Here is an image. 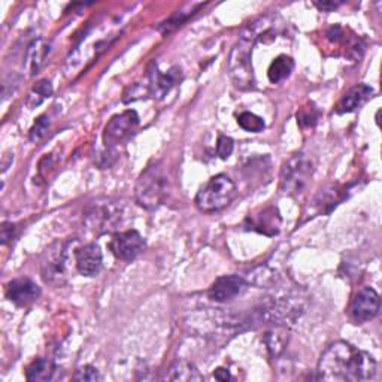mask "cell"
<instances>
[{
    "label": "cell",
    "instance_id": "obj_1",
    "mask_svg": "<svg viewBox=\"0 0 382 382\" xmlns=\"http://www.w3.org/2000/svg\"><path fill=\"white\" fill-rule=\"evenodd\" d=\"M317 373L328 382H364L375 376L376 361L354 345L338 341L321 354Z\"/></svg>",
    "mask_w": 382,
    "mask_h": 382
},
{
    "label": "cell",
    "instance_id": "obj_2",
    "mask_svg": "<svg viewBox=\"0 0 382 382\" xmlns=\"http://www.w3.org/2000/svg\"><path fill=\"white\" fill-rule=\"evenodd\" d=\"M135 194L136 202L148 211H154L164 203L169 194V178L160 161L149 164L141 174Z\"/></svg>",
    "mask_w": 382,
    "mask_h": 382
},
{
    "label": "cell",
    "instance_id": "obj_3",
    "mask_svg": "<svg viewBox=\"0 0 382 382\" xmlns=\"http://www.w3.org/2000/svg\"><path fill=\"white\" fill-rule=\"evenodd\" d=\"M257 42L254 31L246 27L233 46L228 57V74L235 86L241 90H250L254 87V71H253V46Z\"/></svg>",
    "mask_w": 382,
    "mask_h": 382
},
{
    "label": "cell",
    "instance_id": "obj_4",
    "mask_svg": "<svg viewBox=\"0 0 382 382\" xmlns=\"http://www.w3.org/2000/svg\"><path fill=\"white\" fill-rule=\"evenodd\" d=\"M236 196V186L227 175H215L198 190L194 203L202 212H217L228 206Z\"/></svg>",
    "mask_w": 382,
    "mask_h": 382
},
{
    "label": "cell",
    "instance_id": "obj_5",
    "mask_svg": "<svg viewBox=\"0 0 382 382\" xmlns=\"http://www.w3.org/2000/svg\"><path fill=\"white\" fill-rule=\"evenodd\" d=\"M312 172V161L305 154H294L281 169V191L287 196H298L303 193Z\"/></svg>",
    "mask_w": 382,
    "mask_h": 382
},
{
    "label": "cell",
    "instance_id": "obj_6",
    "mask_svg": "<svg viewBox=\"0 0 382 382\" xmlns=\"http://www.w3.org/2000/svg\"><path fill=\"white\" fill-rule=\"evenodd\" d=\"M123 221V208L112 201L94 202L86 213L87 226L97 233H109L117 230Z\"/></svg>",
    "mask_w": 382,
    "mask_h": 382
},
{
    "label": "cell",
    "instance_id": "obj_7",
    "mask_svg": "<svg viewBox=\"0 0 382 382\" xmlns=\"http://www.w3.org/2000/svg\"><path fill=\"white\" fill-rule=\"evenodd\" d=\"M138 124H139V117L135 111H124L119 115H114L104 131L105 146L112 148L126 141Z\"/></svg>",
    "mask_w": 382,
    "mask_h": 382
},
{
    "label": "cell",
    "instance_id": "obj_8",
    "mask_svg": "<svg viewBox=\"0 0 382 382\" xmlns=\"http://www.w3.org/2000/svg\"><path fill=\"white\" fill-rule=\"evenodd\" d=\"M109 248L112 254L117 258L123 261H131L145 250V241L139 235V231L126 230L112 236Z\"/></svg>",
    "mask_w": 382,
    "mask_h": 382
},
{
    "label": "cell",
    "instance_id": "obj_9",
    "mask_svg": "<svg viewBox=\"0 0 382 382\" xmlns=\"http://www.w3.org/2000/svg\"><path fill=\"white\" fill-rule=\"evenodd\" d=\"M379 306V294L371 287H364L356 294L351 303V317L357 323L371 321L378 315Z\"/></svg>",
    "mask_w": 382,
    "mask_h": 382
},
{
    "label": "cell",
    "instance_id": "obj_10",
    "mask_svg": "<svg viewBox=\"0 0 382 382\" xmlns=\"http://www.w3.org/2000/svg\"><path fill=\"white\" fill-rule=\"evenodd\" d=\"M245 288V281L238 275H226L211 286L208 296L213 302H227L235 298Z\"/></svg>",
    "mask_w": 382,
    "mask_h": 382
},
{
    "label": "cell",
    "instance_id": "obj_11",
    "mask_svg": "<svg viewBox=\"0 0 382 382\" xmlns=\"http://www.w3.org/2000/svg\"><path fill=\"white\" fill-rule=\"evenodd\" d=\"M6 296L11 302L19 306H26L36 301L41 296V288L36 282L29 278H20L11 281L6 287Z\"/></svg>",
    "mask_w": 382,
    "mask_h": 382
},
{
    "label": "cell",
    "instance_id": "obj_12",
    "mask_svg": "<svg viewBox=\"0 0 382 382\" xmlns=\"http://www.w3.org/2000/svg\"><path fill=\"white\" fill-rule=\"evenodd\" d=\"M75 260L78 272L84 276H96L102 271L104 257L101 248L96 243H89L79 248L75 254Z\"/></svg>",
    "mask_w": 382,
    "mask_h": 382
},
{
    "label": "cell",
    "instance_id": "obj_13",
    "mask_svg": "<svg viewBox=\"0 0 382 382\" xmlns=\"http://www.w3.org/2000/svg\"><path fill=\"white\" fill-rule=\"evenodd\" d=\"M281 217L275 208H264L258 213H250L245 221L248 230H256L258 233L273 236L279 231Z\"/></svg>",
    "mask_w": 382,
    "mask_h": 382
},
{
    "label": "cell",
    "instance_id": "obj_14",
    "mask_svg": "<svg viewBox=\"0 0 382 382\" xmlns=\"http://www.w3.org/2000/svg\"><path fill=\"white\" fill-rule=\"evenodd\" d=\"M372 93H373L372 87H369L366 84H360V86L351 89L341 99V102L336 106V112L345 114V112L356 111L363 104L368 102V99L372 96Z\"/></svg>",
    "mask_w": 382,
    "mask_h": 382
},
{
    "label": "cell",
    "instance_id": "obj_15",
    "mask_svg": "<svg viewBox=\"0 0 382 382\" xmlns=\"http://www.w3.org/2000/svg\"><path fill=\"white\" fill-rule=\"evenodd\" d=\"M64 248L60 245L59 250H49L46 253V260L44 263V279L46 282H57L61 284V278L64 276Z\"/></svg>",
    "mask_w": 382,
    "mask_h": 382
},
{
    "label": "cell",
    "instance_id": "obj_16",
    "mask_svg": "<svg viewBox=\"0 0 382 382\" xmlns=\"http://www.w3.org/2000/svg\"><path fill=\"white\" fill-rule=\"evenodd\" d=\"M51 46L44 39H38L29 46L27 51V69L30 74H36L45 63Z\"/></svg>",
    "mask_w": 382,
    "mask_h": 382
},
{
    "label": "cell",
    "instance_id": "obj_17",
    "mask_svg": "<svg viewBox=\"0 0 382 382\" xmlns=\"http://www.w3.org/2000/svg\"><path fill=\"white\" fill-rule=\"evenodd\" d=\"M166 379L169 381H184V382H193V381H203V376L197 371L193 363L189 361H176L174 366L166 373Z\"/></svg>",
    "mask_w": 382,
    "mask_h": 382
},
{
    "label": "cell",
    "instance_id": "obj_18",
    "mask_svg": "<svg viewBox=\"0 0 382 382\" xmlns=\"http://www.w3.org/2000/svg\"><path fill=\"white\" fill-rule=\"evenodd\" d=\"M294 69V61L288 56H278L269 66L268 76L272 84H278V82L284 81L290 76V74Z\"/></svg>",
    "mask_w": 382,
    "mask_h": 382
},
{
    "label": "cell",
    "instance_id": "obj_19",
    "mask_svg": "<svg viewBox=\"0 0 382 382\" xmlns=\"http://www.w3.org/2000/svg\"><path fill=\"white\" fill-rule=\"evenodd\" d=\"M54 375V364L46 358H36L26 371L27 381L39 382L49 381Z\"/></svg>",
    "mask_w": 382,
    "mask_h": 382
},
{
    "label": "cell",
    "instance_id": "obj_20",
    "mask_svg": "<svg viewBox=\"0 0 382 382\" xmlns=\"http://www.w3.org/2000/svg\"><path fill=\"white\" fill-rule=\"evenodd\" d=\"M178 81V74L176 71H171L168 74H159L156 72L153 75V81H151V90L153 94L163 97L166 93H168Z\"/></svg>",
    "mask_w": 382,
    "mask_h": 382
},
{
    "label": "cell",
    "instance_id": "obj_21",
    "mask_svg": "<svg viewBox=\"0 0 382 382\" xmlns=\"http://www.w3.org/2000/svg\"><path fill=\"white\" fill-rule=\"evenodd\" d=\"M53 94V87H51V82L49 81H41L39 84H36V87H33V90L29 93L27 96V106L30 109L39 106L45 99L51 97Z\"/></svg>",
    "mask_w": 382,
    "mask_h": 382
},
{
    "label": "cell",
    "instance_id": "obj_22",
    "mask_svg": "<svg viewBox=\"0 0 382 382\" xmlns=\"http://www.w3.org/2000/svg\"><path fill=\"white\" fill-rule=\"evenodd\" d=\"M238 123L243 130L251 131V133L263 131L266 127L263 119H260L258 115H256L253 112H242L238 117Z\"/></svg>",
    "mask_w": 382,
    "mask_h": 382
},
{
    "label": "cell",
    "instance_id": "obj_23",
    "mask_svg": "<svg viewBox=\"0 0 382 382\" xmlns=\"http://www.w3.org/2000/svg\"><path fill=\"white\" fill-rule=\"evenodd\" d=\"M49 129V119L46 117V115H42V117H39L35 123V126H33L29 131V138L31 142H39L44 136L45 133L48 131Z\"/></svg>",
    "mask_w": 382,
    "mask_h": 382
},
{
    "label": "cell",
    "instance_id": "obj_24",
    "mask_svg": "<svg viewBox=\"0 0 382 382\" xmlns=\"http://www.w3.org/2000/svg\"><path fill=\"white\" fill-rule=\"evenodd\" d=\"M74 381H86V382H96V381H102V375L99 373V371L90 364L87 366H82L79 368L75 375H74Z\"/></svg>",
    "mask_w": 382,
    "mask_h": 382
},
{
    "label": "cell",
    "instance_id": "obj_25",
    "mask_svg": "<svg viewBox=\"0 0 382 382\" xmlns=\"http://www.w3.org/2000/svg\"><path fill=\"white\" fill-rule=\"evenodd\" d=\"M317 119H318V112L313 106L303 108L297 114V123L302 127H312L315 123H317Z\"/></svg>",
    "mask_w": 382,
    "mask_h": 382
},
{
    "label": "cell",
    "instance_id": "obj_26",
    "mask_svg": "<svg viewBox=\"0 0 382 382\" xmlns=\"http://www.w3.org/2000/svg\"><path fill=\"white\" fill-rule=\"evenodd\" d=\"M233 146H235L233 139H230V138L221 135L218 138V142H217V154L220 156V159L226 160V159H228L231 156V153H233Z\"/></svg>",
    "mask_w": 382,
    "mask_h": 382
},
{
    "label": "cell",
    "instance_id": "obj_27",
    "mask_svg": "<svg viewBox=\"0 0 382 382\" xmlns=\"http://www.w3.org/2000/svg\"><path fill=\"white\" fill-rule=\"evenodd\" d=\"M14 230H15V226L12 223L2 224V243L4 245L14 238Z\"/></svg>",
    "mask_w": 382,
    "mask_h": 382
},
{
    "label": "cell",
    "instance_id": "obj_28",
    "mask_svg": "<svg viewBox=\"0 0 382 382\" xmlns=\"http://www.w3.org/2000/svg\"><path fill=\"white\" fill-rule=\"evenodd\" d=\"M313 5L323 12H330V11H335L336 8H339L342 4L341 2H315Z\"/></svg>",
    "mask_w": 382,
    "mask_h": 382
},
{
    "label": "cell",
    "instance_id": "obj_29",
    "mask_svg": "<svg viewBox=\"0 0 382 382\" xmlns=\"http://www.w3.org/2000/svg\"><path fill=\"white\" fill-rule=\"evenodd\" d=\"M213 376H215V379H218V381H228V379H231V375L228 373V371H226L223 368L215 371Z\"/></svg>",
    "mask_w": 382,
    "mask_h": 382
}]
</instances>
